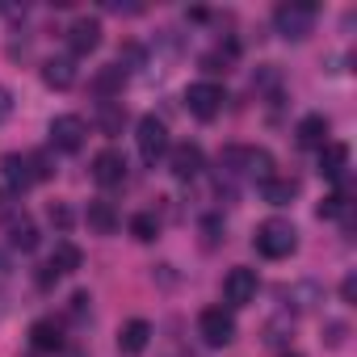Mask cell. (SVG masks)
Here are the masks:
<instances>
[{
	"label": "cell",
	"mask_w": 357,
	"mask_h": 357,
	"mask_svg": "<svg viewBox=\"0 0 357 357\" xmlns=\"http://www.w3.org/2000/svg\"><path fill=\"white\" fill-rule=\"evenodd\" d=\"M93 181L105 185V190H114V185L126 181V155L118 147H105V151L93 155Z\"/></svg>",
	"instance_id": "8fae6325"
},
{
	"label": "cell",
	"mask_w": 357,
	"mask_h": 357,
	"mask_svg": "<svg viewBox=\"0 0 357 357\" xmlns=\"http://www.w3.org/2000/svg\"><path fill=\"white\" fill-rule=\"evenodd\" d=\"M231 59H236V43H227V51L219 47V51H211L202 63H206V72H227L231 68Z\"/></svg>",
	"instance_id": "603a6c76"
},
{
	"label": "cell",
	"mask_w": 357,
	"mask_h": 357,
	"mask_svg": "<svg viewBox=\"0 0 357 357\" xmlns=\"http://www.w3.org/2000/svg\"><path fill=\"white\" fill-rule=\"evenodd\" d=\"M198 332H202V340H206L211 349H223V344L236 340V315H231L227 307H206V311L198 315Z\"/></svg>",
	"instance_id": "52a82bcc"
},
{
	"label": "cell",
	"mask_w": 357,
	"mask_h": 357,
	"mask_svg": "<svg viewBox=\"0 0 357 357\" xmlns=\"http://www.w3.org/2000/svg\"><path fill=\"white\" fill-rule=\"evenodd\" d=\"M89 303H93V298H89V294H84V290H76V294H72V315H76V319H80V315H84V311H89Z\"/></svg>",
	"instance_id": "83f0119b"
},
{
	"label": "cell",
	"mask_w": 357,
	"mask_h": 357,
	"mask_svg": "<svg viewBox=\"0 0 357 357\" xmlns=\"http://www.w3.org/2000/svg\"><path fill=\"white\" fill-rule=\"evenodd\" d=\"M282 357H303V353H282Z\"/></svg>",
	"instance_id": "1f68e13d"
},
{
	"label": "cell",
	"mask_w": 357,
	"mask_h": 357,
	"mask_svg": "<svg viewBox=\"0 0 357 357\" xmlns=\"http://www.w3.org/2000/svg\"><path fill=\"white\" fill-rule=\"evenodd\" d=\"M168 168H172L176 181H194V176H202V168H206V151L185 139V143L168 147Z\"/></svg>",
	"instance_id": "9c48e42d"
},
{
	"label": "cell",
	"mask_w": 357,
	"mask_h": 357,
	"mask_svg": "<svg viewBox=\"0 0 357 357\" xmlns=\"http://www.w3.org/2000/svg\"><path fill=\"white\" fill-rule=\"evenodd\" d=\"M5 231H9V244H13V248H22V252H34V248H38V227H34V219H30L22 206L5 219Z\"/></svg>",
	"instance_id": "4fadbf2b"
},
{
	"label": "cell",
	"mask_w": 357,
	"mask_h": 357,
	"mask_svg": "<svg viewBox=\"0 0 357 357\" xmlns=\"http://www.w3.org/2000/svg\"><path fill=\"white\" fill-rule=\"evenodd\" d=\"M130 236H135V240H143V244H151V240L160 236V219H155V215H147V211H139V215L130 219Z\"/></svg>",
	"instance_id": "44dd1931"
},
{
	"label": "cell",
	"mask_w": 357,
	"mask_h": 357,
	"mask_svg": "<svg viewBox=\"0 0 357 357\" xmlns=\"http://www.w3.org/2000/svg\"><path fill=\"white\" fill-rule=\"evenodd\" d=\"M47 215H51V223H55L59 231H68V227H72V211H68L63 202H51V211H47Z\"/></svg>",
	"instance_id": "4316f807"
},
{
	"label": "cell",
	"mask_w": 357,
	"mask_h": 357,
	"mask_svg": "<svg viewBox=\"0 0 357 357\" xmlns=\"http://www.w3.org/2000/svg\"><path fill=\"white\" fill-rule=\"evenodd\" d=\"M51 147L55 151H80L84 147V135H89V126H84V118L80 114H59V118H51Z\"/></svg>",
	"instance_id": "ba28073f"
},
{
	"label": "cell",
	"mask_w": 357,
	"mask_h": 357,
	"mask_svg": "<svg viewBox=\"0 0 357 357\" xmlns=\"http://www.w3.org/2000/svg\"><path fill=\"white\" fill-rule=\"evenodd\" d=\"M122 80H126V72H122L118 63H109V68H101V72H97V80H93V89H97L101 97H109L114 89H122Z\"/></svg>",
	"instance_id": "7402d4cb"
},
{
	"label": "cell",
	"mask_w": 357,
	"mask_h": 357,
	"mask_svg": "<svg viewBox=\"0 0 357 357\" xmlns=\"http://www.w3.org/2000/svg\"><path fill=\"white\" fill-rule=\"evenodd\" d=\"M349 211V198L344 194H328L324 202H319V219H340Z\"/></svg>",
	"instance_id": "cb8c5ba5"
},
{
	"label": "cell",
	"mask_w": 357,
	"mask_h": 357,
	"mask_svg": "<svg viewBox=\"0 0 357 357\" xmlns=\"http://www.w3.org/2000/svg\"><path fill=\"white\" fill-rule=\"evenodd\" d=\"M135 143H139V155H143V164H160V160L168 155V147H172V139H168V126H164L155 114H143V118H139Z\"/></svg>",
	"instance_id": "5b68a950"
},
{
	"label": "cell",
	"mask_w": 357,
	"mask_h": 357,
	"mask_svg": "<svg viewBox=\"0 0 357 357\" xmlns=\"http://www.w3.org/2000/svg\"><path fill=\"white\" fill-rule=\"evenodd\" d=\"M122 105H101V130L105 135H118V126H122Z\"/></svg>",
	"instance_id": "484cf974"
},
{
	"label": "cell",
	"mask_w": 357,
	"mask_h": 357,
	"mask_svg": "<svg viewBox=\"0 0 357 357\" xmlns=\"http://www.w3.org/2000/svg\"><path fill=\"white\" fill-rule=\"evenodd\" d=\"M252 248H257L261 257H269V261H286V257L298 248V231H294L290 219H265V223H257V231H252Z\"/></svg>",
	"instance_id": "7a4b0ae2"
},
{
	"label": "cell",
	"mask_w": 357,
	"mask_h": 357,
	"mask_svg": "<svg viewBox=\"0 0 357 357\" xmlns=\"http://www.w3.org/2000/svg\"><path fill=\"white\" fill-rule=\"evenodd\" d=\"M315 5H307V0H286V5L273 9V30L290 43H303L311 30H315Z\"/></svg>",
	"instance_id": "3957f363"
},
{
	"label": "cell",
	"mask_w": 357,
	"mask_h": 357,
	"mask_svg": "<svg viewBox=\"0 0 357 357\" xmlns=\"http://www.w3.org/2000/svg\"><path fill=\"white\" fill-rule=\"evenodd\" d=\"M340 294H344V303H353V298H357V278H353V273L344 278V286H340Z\"/></svg>",
	"instance_id": "f546056e"
},
{
	"label": "cell",
	"mask_w": 357,
	"mask_h": 357,
	"mask_svg": "<svg viewBox=\"0 0 357 357\" xmlns=\"http://www.w3.org/2000/svg\"><path fill=\"white\" fill-rule=\"evenodd\" d=\"M294 139H298V147H324L328 143V118L324 114H307L294 126Z\"/></svg>",
	"instance_id": "ac0fdd59"
},
{
	"label": "cell",
	"mask_w": 357,
	"mask_h": 357,
	"mask_svg": "<svg viewBox=\"0 0 357 357\" xmlns=\"http://www.w3.org/2000/svg\"><path fill=\"white\" fill-rule=\"evenodd\" d=\"M139 63H143V47H135V43H126V47L118 51V68H122V72H135Z\"/></svg>",
	"instance_id": "d4e9b609"
},
{
	"label": "cell",
	"mask_w": 357,
	"mask_h": 357,
	"mask_svg": "<svg viewBox=\"0 0 357 357\" xmlns=\"http://www.w3.org/2000/svg\"><path fill=\"white\" fill-rule=\"evenodd\" d=\"M68 47H72V55H93L101 47V22L97 17H76L68 26Z\"/></svg>",
	"instance_id": "7c38bea8"
},
{
	"label": "cell",
	"mask_w": 357,
	"mask_h": 357,
	"mask_svg": "<svg viewBox=\"0 0 357 357\" xmlns=\"http://www.w3.org/2000/svg\"><path fill=\"white\" fill-rule=\"evenodd\" d=\"M261 194H265V202H273V206H286V202L298 194V181H294V176H269V181L261 185Z\"/></svg>",
	"instance_id": "ffe728a7"
},
{
	"label": "cell",
	"mask_w": 357,
	"mask_h": 357,
	"mask_svg": "<svg viewBox=\"0 0 357 357\" xmlns=\"http://www.w3.org/2000/svg\"><path fill=\"white\" fill-rule=\"evenodd\" d=\"M80 261H84V252L72 244V240H59L55 248H51V257H47V265L38 269V286L47 290V286H55L59 278H68V273H76L80 269Z\"/></svg>",
	"instance_id": "8992f818"
},
{
	"label": "cell",
	"mask_w": 357,
	"mask_h": 357,
	"mask_svg": "<svg viewBox=\"0 0 357 357\" xmlns=\"http://www.w3.org/2000/svg\"><path fill=\"white\" fill-rule=\"evenodd\" d=\"M223 105H227V89H223V84H215V80H198V84H190V89H185V109H190L198 122L219 118V114H223Z\"/></svg>",
	"instance_id": "277c9868"
},
{
	"label": "cell",
	"mask_w": 357,
	"mask_h": 357,
	"mask_svg": "<svg viewBox=\"0 0 357 357\" xmlns=\"http://www.w3.org/2000/svg\"><path fill=\"white\" fill-rule=\"evenodd\" d=\"M349 168V147L344 143H324L319 147V176L324 181H340Z\"/></svg>",
	"instance_id": "2e32d148"
},
{
	"label": "cell",
	"mask_w": 357,
	"mask_h": 357,
	"mask_svg": "<svg viewBox=\"0 0 357 357\" xmlns=\"http://www.w3.org/2000/svg\"><path fill=\"white\" fill-rule=\"evenodd\" d=\"M257 290H261V278H257V269H244V265H236V269L223 278V298H227L231 307H248V303L257 298Z\"/></svg>",
	"instance_id": "30bf717a"
},
{
	"label": "cell",
	"mask_w": 357,
	"mask_h": 357,
	"mask_svg": "<svg viewBox=\"0 0 357 357\" xmlns=\"http://www.w3.org/2000/svg\"><path fill=\"white\" fill-rule=\"evenodd\" d=\"M5 273H9V257H5V252H0V278H5Z\"/></svg>",
	"instance_id": "4dcf8cb0"
},
{
	"label": "cell",
	"mask_w": 357,
	"mask_h": 357,
	"mask_svg": "<svg viewBox=\"0 0 357 357\" xmlns=\"http://www.w3.org/2000/svg\"><path fill=\"white\" fill-rule=\"evenodd\" d=\"M0 172H5V185H9V194H26V190H34L38 181H47L51 176V168H47V155H34V151H9L5 160H0Z\"/></svg>",
	"instance_id": "6da1fadb"
},
{
	"label": "cell",
	"mask_w": 357,
	"mask_h": 357,
	"mask_svg": "<svg viewBox=\"0 0 357 357\" xmlns=\"http://www.w3.org/2000/svg\"><path fill=\"white\" fill-rule=\"evenodd\" d=\"M147 344H151V324H147V319H126V324L118 328V349H122L126 357H139Z\"/></svg>",
	"instance_id": "5bb4252c"
},
{
	"label": "cell",
	"mask_w": 357,
	"mask_h": 357,
	"mask_svg": "<svg viewBox=\"0 0 357 357\" xmlns=\"http://www.w3.org/2000/svg\"><path fill=\"white\" fill-rule=\"evenodd\" d=\"M43 84H47V89H59V93L72 89V84H76V63H72L68 55H51V59L43 63Z\"/></svg>",
	"instance_id": "9a60e30c"
},
{
	"label": "cell",
	"mask_w": 357,
	"mask_h": 357,
	"mask_svg": "<svg viewBox=\"0 0 357 357\" xmlns=\"http://www.w3.org/2000/svg\"><path fill=\"white\" fill-rule=\"evenodd\" d=\"M84 219H89V227L97 231V236H114L118 231V211L105 202V198H97V202H89V211H84Z\"/></svg>",
	"instance_id": "d6986e66"
},
{
	"label": "cell",
	"mask_w": 357,
	"mask_h": 357,
	"mask_svg": "<svg viewBox=\"0 0 357 357\" xmlns=\"http://www.w3.org/2000/svg\"><path fill=\"white\" fill-rule=\"evenodd\" d=\"M9 114H13V93H9L5 84H0V122H5Z\"/></svg>",
	"instance_id": "f1b7e54d"
},
{
	"label": "cell",
	"mask_w": 357,
	"mask_h": 357,
	"mask_svg": "<svg viewBox=\"0 0 357 357\" xmlns=\"http://www.w3.org/2000/svg\"><path fill=\"white\" fill-rule=\"evenodd\" d=\"M30 344H34L38 353H59V349H63V328H59L55 319H34Z\"/></svg>",
	"instance_id": "e0dca14e"
}]
</instances>
